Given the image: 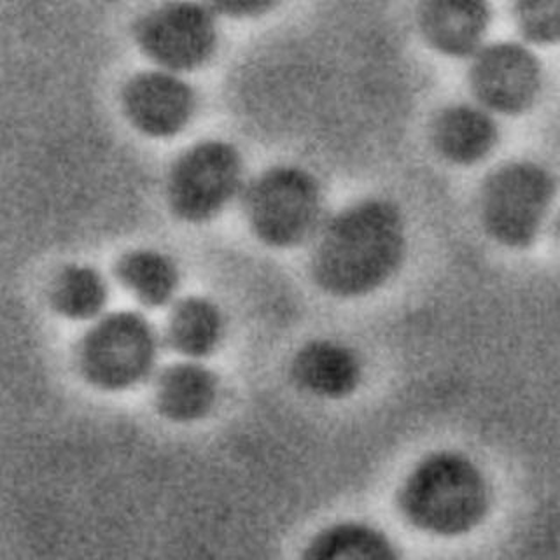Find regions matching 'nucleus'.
I'll use <instances>...</instances> for the list:
<instances>
[{
	"mask_svg": "<svg viewBox=\"0 0 560 560\" xmlns=\"http://www.w3.org/2000/svg\"><path fill=\"white\" fill-rule=\"evenodd\" d=\"M215 13L226 14L233 18L259 16L273 8L271 2L265 0H230V2H219V4L210 5Z\"/></svg>",
	"mask_w": 560,
	"mask_h": 560,
	"instance_id": "6ab92c4d",
	"label": "nucleus"
},
{
	"mask_svg": "<svg viewBox=\"0 0 560 560\" xmlns=\"http://www.w3.org/2000/svg\"><path fill=\"white\" fill-rule=\"evenodd\" d=\"M513 20L522 37L530 44H560V0L518 2L513 5Z\"/></svg>",
	"mask_w": 560,
	"mask_h": 560,
	"instance_id": "a211bd4d",
	"label": "nucleus"
},
{
	"mask_svg": "<svg viewBox=\"0 0 560 560\" xmlns=\"http://www.w3.org/2000/svg\"><path fill=\"white\" fill-rule=\"evenodd\" d=\"M469 88L490 114L518 116L541 95V61L524 44H487L471 58Z\"/></svg>",
	"mask_w": 560,
	"mask_h": 560,
	"instance_id": "6e6552de",
	"label": "nucleus"
},
{
	"mask_svg": "<svg viewBox=\"0 0 560 560\" xmlns=\"http://www.w3.org/2000/svg\"><path fill=\"white\" fill-rule=\"evenodd\" d=\"M405 250L407 235L398 207L385 200L359 201L320 228L312 276L332 296H364L394 277Z\"/></svg>",
	"mask_w": 560,
	"mask_h": 560,
	"instance_id": "f257e3e1",
	"label": "nucleus"
},
{
	"mask_svg": "<svg viewBox=\"0 0 560 560\" xmlns=\"http://www.w3.org/2000/svg\"><path fill=\"white\" fill-rule=\"evenodd\" d=\"M399 508L417 529L460 536L480 525L489 513V481L466 455L438 452L420 460L405 478Z\"/></svg>",
	"mask_w": 560,
	"mask_h": 560,
	"instance_id": "f03ea898",
	"label": "nucleus"
},
{
	"mask_svg": "<svg viewBox=\"0 0 560 560\" xmlns=\"http://www.w3.org/2000/svg\"><path fill=\"white\" fill-rule=\"evenodd\" d=\"M303 560H401L382 530L363 522H340L315 534Z\"/></svg>",
	"mask_w": 560,
	"mask_h": 560,
	"instance_id": "dca6fc26",
	"label": "nucleus"
},
{
	"mask_svg": "<svg viewBox=\"0 0 560 560\" xmlns=\"http://www.w3.org/2000/svg\"><path fill=\"white\" fill-rule=\"evenodd\" d=\"M291 375L298 387L312 396L341 399L358 389L363 368L354 350L343 343L314 340L298 350Z\"/></svg>",
	"mask_w": 560,
	"mask_h": 560,
	"instance_id": "9b49d317",
	"label": "nucleus"
},
{
	"mask_svg": "<svg viewBox=\"0 0 560 560\" xmlns=\"http://www.w3.org/2000/svg\"><path fill=\"white\" fill-rule=\"evenodd\" d=\"M49 296L52 308L66 319L95 320L109 302V285L96 268L69 265L52 280Z\"/></svg>",
	"mask_w": 560,
	"mask_h": 560,
	"instance_id": "f3484780",
	"label": "nucleus"
},
{
	"mask_svg": "<svg viewBox=\"0 0 560 560\" xmlns=\"http://www.w3.org/2000/svg\"><path fill=\"white\" fill-rule=\"evenodd\" d=\"M160 341L153 324L137 312L102 315L79 343L78 366L88 384L121 393L144 384L156 370Z\"/></svg>",
	"mask_w": 560,
	"mask_h": 560,
	"instance_id": "7ed1b4c3",
	"label": "nucleus"
},
{
	"mask_svg": "<svg viewBox=\"0 0 560 560\" xmlns=\"http://www.w3.org/2000/svg\"><path fill=\"white\" fill-rule=\"evenodd\" d=\"M219 399V381L200 361L184 359L158 376L154 389L160 416L175 424H191L212 413Z\"/></svg>",
	"mask_w": 560,
	"mask_h": 560,
	"instance_id": "ddd939ff",
	"label": "nucleus"
},
{
	"mask_svg": "<svg viewBox=\"0 0 560 560\" xmlns=\"http://www.w3.org/2000/svg\"><path fill=\"white\" fill-rule=\"evenodd\" d=\"M553 200L556 180L545 166L504 163L483 180L480 221L498 244L525 249L538 238Z\"/></svg>",
	"mask_w": 560,
	"mask_h": 560,
	"instance_id": "20e7f679",
	"label": "nucleus"
},
{
	"mask_svg": "<svg viewBox=\"0 0 560 560\" xmlns=\"http://www.w3.org/2000/svg\"><path fill=\"white\" fill-rule=\"evenodd\" d=\"M431 139L438 154L446 162L477 165L498 145V122L480 105H452L434 118Z\"/></svg>",
	"mask_w": 560,
	"mask_h": 560,
	"instance_id": "f8f14e48",
	"label": "nucleus"
},
{
	"mask_svg": "<svg viewBox=\"0 0 560 560\" xmlns=\"http://www.w3.org/2000/svg\"><path fill=\"white\" fill-rule=\"evenodd\" d=\"M490 20L489 5L475 0H436L419 9L425 43L446 57H475L486 46Z\"/></svg>",
	"mask_w": 560,
	"mask_h": 560,
	"instance_id": "9d476101",
	"label": "nucleus"
},
{
	"mask_svg": "<svg viewBox=\"0 0 560 560\" xmlns=\"http://www.w3.org/2000/svg\"><path fill=\"white\" fill-rule=\"evenodd\" d=\"M223 337V312L209 298H184L172 308L166 340L175 352L189 361H201L214 354Z\"/></svg>",
	"mask_w": 560,
	"mask_h": 560,
	"instance_id": "4468645a",
	"label": "nucleus"
},
{
	"mask_svg": "<svg viewBox=\"0 0 560 560\" xmlns=\"http://www.w3.org/2000/svg\"><path fill=\"white\" fill-rule=\"evenodd\" d=\"M137 43L162 70L174 74L200 69L218 48L215 11L198 4L151 9L136 26Z\"/></svg>",
	"mask_w": 560,
	"mask_h": 560,
	"instance_id": "0eeeda50",
	"label": "nucleus"
},
{
	"mask_svg": "<svg viewBox=\"0 0 560 560\" xmlns=\"http://www.w3.org/2000/svg\"><path fill=\"white\" fill-rule=\"evenodd\" d=\"M195 104L191 86L168 70L137 74L122 92V109L131 125L154 139H171L188 127Z\"/></svg>",
	"mask_w": 560,
	"mask_h": 560,
	"instance_id": "1a4fd4ad",
	"label": "nucleus"
},
{
	"mask_svg": "<svg viewBox=\"0 0 560 560\" xmlns=\"http://www.w3.org/2000/svg\"><path fill=\"white\" fill-rule=\"evenodd\" d=\"M118 279L148 308H162L174 302L179 291L180 271L168 254L136 249L119 259Z\"/></svg>",
	"mask_w": 560,
	"mask_h": 560,
	"instance_id": "2eb2a0df",
	"label": "nucleus"
},
{
	"mask_svg": "<svg viewBox=\"0 0 560 560\" xmlns=\"http://www.w3.org/2000/svg\"><path fill=\"white\" fill-rule=\"evenodd\" d=\"M244 180L241 153L223 140L192 145L172 166L168 201L188 223H207L238 195Z\"/></svg>",
	"mask_w": 560,
	"mask_h": 560,
	"instance_id": "423d86ee",
	"label": "nucleus"
},
{
	"mask_svg": "<svg viewBox=\"0 0 560 560\" xmlns=\"http://www.w3.org/2000/svg\"><path fill=\"white\" fill-rule=\"evenodd\" d=\"M245 214L262 244L289 249L323 228V192L314 175L298 166H276L245 191Z\"/></svg>",
	"mask_w": 560,
	"mask_h": 560,
	"instance_id": "39448f33",
	"label": "nucleus"
}]
</instances>
